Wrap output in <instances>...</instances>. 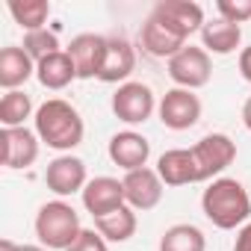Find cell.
<instances>
[{"mask_svg": "<svg viewBox=\"0 0 251 251\" xmlns=\"http://www.w3.org/2000/svg\"><path fill=\"white\" fill-rule=\"evenodd\" d=\"M33 124H36L33 130L42 139V145H48L59 154H71L86 136V121H83L80 109L62 98H48L36 109Z\"/></svg>", "mask_w": 251, "mask_h": 251, "instance_id": "6da1fadb", "label": "cell"}, {"mask_svg": "<svg viewBox=\"0 0 251 251\" xmlns=\"http://www.w3.org/2000/svg\"><path fill=\"white\" fill-rule=\"evenodd\" d=\"M201 213L219 230H239L251 216V195L236 177H216L201 195Z\"/></svg>", "mask_w": 251, "mask_h": 251, "instance_id": "7a4b0ae2", "label": "cell"}, {"mask_svg": "<svg viewBox=\"0 0 251 251\" xmlns=\"http://www.w3.org/2000/svg\"><path fill=\"white\" fill-rule=\"evenodd\" d=\"M36 236L39 245H45L48 251H68L74 245V239L80 236V213L65 201V198H53L48 204L39 207L36 213Z\"/></svg>", "mask_w": 251, "mask_h": 251, "instance_id": "3957f363", "label": "cell"}, {"mask_svg": "<svg viewBox=\"0 0 251 251\" xmlns=\"http://www.w3.org/2000/svg\"><path fill=\"white\" fill-rule=\"evenodd\" d=\"M157 95L148 83H139V80H127L121 83L115 92H112V115L124 124H130V127H136V124H145L154 112H157Z\"/></svg>", "mask_w": 251, "mask_h": 251, "instance_id": "277c9868", "label": "cell"}, {"mask_svg": "<svg viewBox=\"0 0 251 251\" xmlns=\"http://www.w3.org/2000/svg\"><path fill=\"white\" fill-rule=\"evenodd\" d=\"M189 151H192V160H195V169H198V180L201 183L222 177V172L236 160V142L227 133H207Z\"/></svg>", "mask_w": 251, "mask_h": 251, "instance_id": "5b68a950", "label": "cell"}, {"mask_svg": "<svg viewBox=\"0 0 251 251\" xmlns=\"http://www.w3.org/2000/svg\"><path fill=\"white\" fill-rule=\"evenodd\" d=\"M201 98L195 95V92H189V89H169L163 98H160V103H157V115H160V121H163V127H169V130H175V133H180V130H189V127H195V124L201 121Z\"/></svg>", "mask_w": 251, "mask_h": 251, "instance_id": "8992f818", "label": "cell"}, {"mask_svg": "<svg viewBox=\"0 0 251 251\" xmlns=\"http://www.w3.org/2000/svg\"><path fill=\"white\" fill-rule=\"evenodd\" d=\"M169 77L175 80L177 89H201L210 83L213 77V59L204 48H195V45H186L180 53H175L169 59Z\"/></svg>", "mask_w": 251, "mask_h": 251, "instance_id": "52a82bcc", "label": "cell"}, {"mask_svg": "<svg viewBox=\"0 0 251 251\" xmlns=\"http://www.w3.org/2000/svg\"><path fill=\"white\" fill-rule=\"evenodd\" d=\"M42 139L30 127H3L0 130V160L12 172H24L39 160Z\"/></svg>", "mask_w": 251, "mask_h": 251, "instance_id": "ba28073f", "label": "cell"}, {"mask_svg": "<svg viewBox=\"0 0 251 251\" xmlns=\"http://www.w3.org/2000/svg\"><path fill=\"white\" fill-rule=\"evenodd\" d=\"M45 183L48 189L56 195V198H68L74 192H83L86 183H89V175H86V163L74 154H59L48 163L45 169Z\"/></svg>", "mask_w": 251, "mask_h": 251, "instance_id": "9c48e42d", "label": "cell"}, {"mask_svg": "<svg viewBox=\"0 0 251 251\" xmlns=\"http://www.w3.org/2000/svg\"><path fill=\"white\" fill-rule=\"evenodd\" d=\"M124 183V198H127V207H133L136 213H148L163 201L166 183L160 180L157 169H136V172H124L121 177Z\"/></svg>", "mask_w": 251, "mask_h": 251, "instance_id": "30bf717a", "label": "cell"}, {"mask_svg": "<svg viewBox=\"0 0 251 251\" xmlns=\"http://www.w3.org/2000/svg\"><path fill=\"white\" fill-rule=\"evenodd\" d=\"M65 53L71 56V62L77 68V80H95L103 71L106 36H100V33H80V36L71 39V45L65 48Z\"/></svg>", "mask_w": 251, "mask_h": 251, "instance_id": "8fae6325", "label": "cell"}, {"mask_svg": "<svg viewBox=\"0 0 251 251\" xmlns=\"http://www.w3.org/2000/svg\"><path fill=\"white\" fill-rule=\"evenodd\" d=\"M80 198H83L86 213H92V219L109 216V213H115L118 207L127 204V198H124V183H121L118 177H109V175L92 177V180L86 183V189L80 192Z\"/></svg>", "mask_w": 251, "mask_h": 251, "instance_id": "7c38bea8", "label": "cell"}, {"mask_svg": "<svg viewBox=\"0 0 251 251\" xmlns=\"http://www.w3.org/2000/svg\"><path fill=\"white\" fill-rule=\"evenodd\" d=\"M151 15H157L160 21H166L177 36H183L189 42V36L201 33L204 21V9L195 3V0H160V3L151 9Z\"/></svg>", "mask_w": 251, "mask_h": 251, "instance_id": "4fadbf2b", "label": "cell"}, {"mask_svg": "<svg viewBox=\"0 0 251 251\" xmlns=\"http://www.w3.org/2000/svg\"><path fill=\"white\" fill-rule=\"evenodd\" d=\"M106 154H109V160L118 169L136 172V169H145L148 166L151 142L142 133H136V130H118V133H112V139L106 145Z\"/></svg>", "mask_w": 251, "mask_h": 251, "instance_id": "5bb4252c", "label": "cell"}, {"mask_svg": "<svg viewBox=\"0 0 251 251\" xmlns=\"http://www.w3.org/2000/svg\"><path fill=\"white\" fill-rule=\"evenodd\" d=\"M139 48L154 56V59H172L175 53H180L186 48V39L177 36L166 21H160L157 15H148L145 24L139 27Z\"/></svg>", "mask_w": 251, "mask_h": 251, "instance_id": "9a60e30c", "label": "cell"}, {"mask_svg": "<svg viewBox=\"0 0 251 251\" xmlns=\"http://www.w3.org/2000/svg\"><path fill=\"white\" fill-rule=\"evenodd\" d=\"M136 68V48L124 39V36H106V59L100 71V83H127V77Z\"/></svg>", "mask_w": 251, "mask_h": 251, "instance_id": "2e32d148", "label": "cell"}, {"mask_svg": "<svg viewBox=\"0 0 251 251\" xmlns=\"http://www.w3.org/2000/svg\"><path fill=\"white\" fill-rule=\"evenodd\" d=\"M157 175H160V180H163L166 186H189V183H201L189 148H172V151H163L160 160H157Z\"/></svg>", "mask_w": 251, "mask_h": 251, "instance_id": "e0dca14e", "label": "cell"}, {"mask_svg": "<svg viewBox=\"0 0 251 251\" xmlns=\"http://www.w3.org/2000/svg\"><path fill=\"white\" fill-rule=\"evenodd\" d=\"M30 77H36V62L21 45H6L0 50V86L6 92L21 89Z\"/></svg>", "mask_w": 251, "mask_h": 251, "instance_id": "ac0fdd59", "label": "cell"}, {"mask_svg": "<svg viewBox=\"0 0 251 251\" xmlns=\"http://www.w3.org/2000/svg\"><path fill=\"white\" fill-rule=\"evenodd\" d=\"M242 45V27L230 24L225 18H213L201 27V48L216 56H230Z\"/></svg>", "mask_w": 251, "mask_h": 251, "instance_id": "d6986e66", "label": "cell"}, {"mask_svg": "<svg viewBox=\"0 0 251 251\" xmlns=\"http://www.w3.org/2000/svg\"><path fill=\"white\" fill-rule=\"evenodd\" d=\"M36 80L50 92H62L77 80V68L65 50H56V53L45 56L42 62H36Z\"/></svg>", "mask_w": 251, "mask_h": 251, "instance_id": "ffe728a7", "label": "cell"}, {"mask_svg": "<svg viewBox=\"0 0 251 251\" xmlns=\"http://www.w3.org/2000/svg\"><path fill=\"white\" fill-rule=\"evenodd\" d=\"M139 227V219H136V210L133 207H118L115 213L109 216H100L95 219V230L106 239V242H127Z\"/></svg>", "mask_w": 251, "mask_h": 251, "instance_id": "44dd1931", "label": "cell"}, {"mask_svg": "<svg viewBox=\"0 0 251 251\" xmlns=\"http://www.w3.org/2000/svg\"><path fill=\"white\" fill-rule=\"evenodd\" d=\"M160 251H207V236L201 227L180 222V225H172L163 230Z\"/></svg>", "mask_w": 251, "mask_h": 251, "instance_id": "7402d4cb", "label": "cell"}, {"mask_svg": "<svg viewBox=\"0 0 251 251\" xmlns=\"http://www.w3.org/2000/svg\"><path fill=\"white\" fill-rule=\"evenodd\" d=\"M6 9H9L12 21L24 33L45 30L48 27V18H50V3H48V0H9Z\"/></svg>", "mask_w": 251, "mask_h": 251, "instance_id": "603a6c76", "label": "cell"}, {"mask_svg": "<svg viewBox=\"0 0 251 251\" xmlns=\"http://www.w3.org/2000/svg\"><path fill=\"white\" fill-rule=\"evenodd\" d=\"M33 115V98L24 89L6 92L0 98V124L3 127H27V118Z\"/></svg>", "mask_w": 251, "mask_h": 251, "instance_id": "cb8c5ba5", "label": "cell"}, {"mask_svg": "<svg viewBox=\"0 0 251 251\" xmlns=\"http://www.w3.org/2000/svg\"><path fill=\"white\" fill-rule=\"evenodd\" d=\"M30 56H33V62H42L45 56H50V53H56V50H62L59 48V39H56V30H33V33H24V45H21Z\"/></svg>", "mask_w": 251, "mask_h": 251, "instance_id": "d4e9b609", "label": "cell"}, {"mask_svg": "<svg viewBox=\"0 0 251 251\" xmlns=\"http://www.w3.org/2000/svg\"><path fill=\"white\" fill-rule=\"evenodd\" d=\"M216 12H219V18H225L230 24H245V21H251V0H219Z\"/></svg>", "mask_w": 251, "mask_h": 251, "instance_id": "484cf974", "label": "cell"}, {"mask_svg": "<svg viewBox=\"0 0 251 251\" xmlns=\"http://www.w3.org/2000/svg\"><path fill=\"white\" fill-rule=\"evenodd\" d=\"M68 251H109V242L95 230V227H83L80 236L74 239V245Z\"/></svg>", "mask_w": 251, "mask_h": 251, "instance_id": "4316f807", "label": "cell"}, {"mask_svg": "<svg viewBox=\"0 0 251 251\" xmlns=\"http://www.w3.org/2000/svg\"><path fill=\"white\" fill-rule=\"evenodd\" d=\"M233 251H251V222H248V225H242V227L236 230Z\"/></svg>", "mask_w": 251, "mask_h": 251, "instance_id": "83f0119b", "label": "cell"}, {"mask_svg": "<svg viewBox=\"0 0 251 251\" xmlns=\"http://www.w3.org/2000/svg\"><path fill=\"white\" fill-rule=\"evenodd\" d=\"M239 74L245 83H251V45L239 50Z\"/></svg>", "mask_w": 251, "mask_h": 251, "instance_id": "f1b7e54d", "label": "cell"}, {"mask_svg": "<svg viewBox=\"0 0 251 251\" xmlns=\"http://www.w3.org/2000/svg\"><path fill=\"white\" fill-rule=\"evenodd\" d=\"M242 124H245V130L251 133V95H248L245 103H242Z\"/></svg>", "mask_w": 251, "mask_h": 251, "instance_id": "f546056e", "label": "cell"}, {"mask_svg": "<svg viewBox=\"0 0 251 251\" xmlns=\"http://www.w3.org/2000/svg\"><path fill=\"white\" fill-rule=\"evenodd\" d=\"M0 251H21V245L12 242V239H3V242H0Z\"/></svg>", "mask_w": 251, "mask_h": 251, "instance_id": "4dcf8cb0", "label": "cell"}, {"mask_svg": "<svg viewBox=\"0 0 251 251\" xmlns=\"http://www.w3.org/2000/svg\"><path fill=\"white\" fill-rule=\"evenodd\" d=\"M21 251H48L45 245H21Z\"/></svg>", "mask_w": 251, "mask_h": 251, "instance_id": "1f68e13d", "label": "cell"}]
</instances>
